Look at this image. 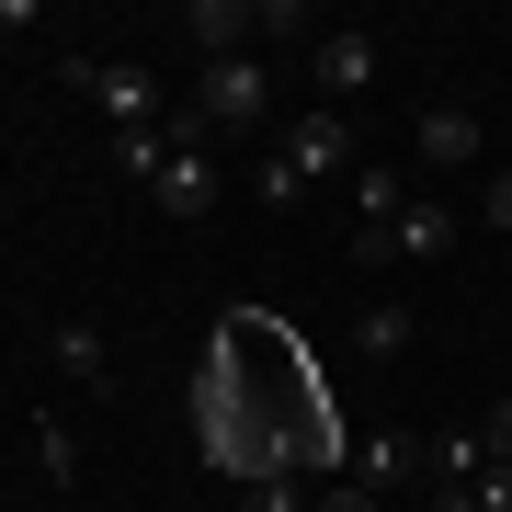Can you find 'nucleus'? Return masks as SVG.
I'll return each mask as SVG.
<instances>
[{
	"label": "nucleus",
	"instance_id": "nucleus-17",
	"mask_svg": "<svg viewBox=\"0 0 512 512\" xmlns=\"http://www.w3.org/2000/svg\"><path fill=\"white\" fill-rule=\"evenodd\" d=\"M251 194H262V205H296V194H308V183H296V171H285V148H274V160L251 171Z\"/></svg>",
	"mask_w": 512,
	"mask_h": 512
},
{
	"label": "nucleus",
	"instance_id": "nucleus-2",
	"mask_svg": "<svg viewBox=\"0 0 512 512\" xmlns=\"http://www.w3.org/2000/svg\"><path fill=\"white\" fill-rule=\"evenodd\" d=\"M57 80H69V92H92V103L114 114V137L160 114V92H148V69H126V57H57Z\"/></svg>",
	"mask_w": 512,
	"mask_h": 512
},
{
	"label": "nucleus",
	"instance_id": "nucleus-9",
	"mask_svg": "<svg viewBox=\"0 0 512 512\" xmlns=\"http://www.w3.org/2000/svg\"><path fill=\"white\" fill-rule=\"evenodd\" d=\"M183 23H194V46H205V57H251L239 35H262V12H228V0H194Z\"/></svg>",
	"mask_w": 512,
	"mask_h": 512
},
{
	"label": "nucleus",
	"instance_id": "nucleus-12",
	"mask_svg": "<svg viewBox=\"0 0 512 512\" xmlns=\"http://www.w3.org/2000/svg\"><path fill=\"white\" fill-rule=\"evenodd\" d=\"M353 353H365V365H399L410 353V308H365L353 319Z\"/></svg>",
	"mask_w": 512,
	"mask_h": 512
},
{
	"label": "nucleus",
	"instance_id": "nucleus-21",
	"mask_svg": "<svg viewBox=\"0 0 512 512\" xmlns=\"http://www.w3.org/2000/svg\"><path fill=\"white\" fill-rule=\"evenodd\" d=\"M478 217H490V228L512 239V171H490V194H478Z\"/></svg>",
	"mask_w": 512,
	"mask_h": 512
},
{
	"label": "nucleus",
	"instance_id": "nucleus-22",
	"mask_svg": "<svg viewBox=\"0 0 512 512\" xmlns=\"http://www.w3.org/2000/svg\"><path fill=\"white\" fill-rule=\"evenodd\" d=\"M35 23V0H0V57H12V35Z\"/></svg>",
	"mask_w": 512,
	"mask_h": 512
},
{
	"label": "nucleus",
	"instance_id": "nucleus-7",
	"mask_svg": "<svg viewBox=\"0 0 512 512\" xmlns=\"http://www.w3.org/2000/svg\"><path fill=\"white\" fill-rule=\"evenodd\" d=\"M376 69H387V46L376 35H319V92H376Z\"/></svg>",
	"mask_w": 512,
	"mask_h": 512
},
{
	"label": "nucleus",
	"instance_id": "nucleus-5",
	"mask_svg": "<svg viewBox=\"0 0 512 512\" xmlns=\"http://www.w3.org/2000/svg\"><path fill=\"white\" fill-rule=\"evenodd\" d=\"M148 205H160V217H217V160H205V148H171Z\"/></svg>",
	"mask_w": 512,
	"mask_h": 512
},
{
	"label": "nucleus",
	"instance_id": "nucleus-8",
	"mask_svg": "<svg viewBox=\"0 0 512 512\" xmlns=\"http://www.w3.org/2000/svg\"><path fill=\"white\" fill-rule=\"evenodd\" d=\"M421 160H433V171H467L478 160V114L467 103H433V114H421Z\"/></svg>",
	"mask_w": 512,
	"mask_h": 512
},
{
	"label": "nucleus",
	"instance_id": "nucleus-13",
	"mask_svg": "<svg viewBox=\"0 0 512 512\" xmlns=\"http://www.w3.org/2000/svg\"><path fill=\"white\" fill-rule=\"evenodd\" d=\"M57 365H69L80 387H103V376H114V353H103V330H92V319H69V330H57Z\"/></svg>",
	"mask_w": 512,
	"mask_h": 512
},
{
	"label": "nucleus",
	"instance_id": "nucleus-11",
	"mask_svg": "<svg viewBox=\"0 0 512 512\" xmlns=\"http://www.w3.org/2000/svg\"><path fill=\"white\" fill-rule=\"evenodd\" d=\"M478 467H490V444H478V421H467V433H433V456H421V478H444V490H467Z\"/></svg>",
	"mask_w": 512,
	"mask_h": 512
},
{
	"label": "nucleus",
	"instance_id": "nucleus-19",
	"mask_svg": "<svg viewBox=\"0 0 512 512\" xmlns=\"http://www.w3.org/2000/svg\"><path fill=\"white\" fill-rule=\"evenodd\" d=\"M478 444H490V456L512 467V399H490V410H478Z\"/></svg>",
	"mask_w": 512,
	"mask_h": 512
},
{
	"label": "nucleus",
	"instance_id": "nucleus-15",
	"mask_svg": "<svg viewBox=\"0 0 512 512\" xmlns=\"http://www.w3.org/2000/svg\"><path fill=\"white\" fill-rule=\"evenodd\" d=\"M239 512H296V467H274V478H239Z\"/></svg>",
	"mask_w": 512,
	"mask_h": 512
},
{
	"label": "nucleus",
	"instance_id": "nucleus-20",
	"mask_svg": "<svg viewBox=\"0 0 512 512\" xmlns=\"http://www.w3.org/2000/svg\"><path fill=\"white\" fill-rule=\"evenodd\" d=\"M319 512H387V501L365 490V478H330V501H319Z\"/></svg>",
	"mask_w": 512,
	"mask_h": 512
},
{
	"label": "nucleus",
	"instance_id": "nucleus-18",
	"mask_svg": "<svg viewBox=\"0 0 512 512\" xmlns=\"http://www.w3.org/2000/svg\"><path fill=\"white\" fill-rule=\"evenodd\" d=\"M35 456H46V478H80V444L57 433V421H35Z\"/></svg>",
	"mask_w": 512,
	"mask_h": 512
},
{
	"label": "nucleus",
	"instance_id": "nucleus-10",
	"mask_svg": "<svg viewBox=\"0 0 512 512\" xmlns=\"http://www.w3.org/2000/svg\"><path fill=\"white\" fill-rule=\"evenodd\" d=\"M399 171H387V160H353V228H387V217H399Z\"/></svg>",
	"mask_w": 512,
	"mask_h": 512
},
{
	"label": "nucleus",
	"instance_id": "nucleus-14",
	"mask_svg": "<svg viewBox=\"0 0 512 512\" xmlns=\"http://www.w3.org/2000/svg\"><path fill=\"white\" fill-rule=\"evenodd\" d=\"M160 160H171L160 126H126V137H114V171H126V183H160Z\"/></svg>",
	"mask_w": 512,
	"mask_h": 512
},
{
	"label": "nucleus",
	"instance_id": "nucleus-16",
	"mask_svg": "<svg viewBox=\"0 0 512 512\" xmlns=\"http://www.w3.org/2000/svg\"><path fill=\"white\" fill-rule=\"evenodd\" d=\"M456 501H467V512H512V467L490 456V467H478V478H467V490H456Z\"/></svg>",
	"mask_w": 512,
	"mask_h": 512
},
{
	"label": "nucleus",
	"instance_id": "nucleus-3",
	"mask_svg": "<svg viewBox=\"0 0 512 512\" xmlns=\"http://www.w3.org/2000/svg\"><path fill=\"white\" fill-rule=\"evenodd\" d=\"M274 148H285V171H296V183H330V171H342V183H353V126H342V114H330V103L308 114V126H285Z\"/></svg>",
	"mask_w": 512,
	"mask_h": 512
},
{
	"label": "nucleus",
	"instance_id": "nucleus-4",
	"mask_svg": "<svg viewBox=\"0 0 512 512\" xmlns=\"http://www.w3.org/2000/svg\"><path fill=\"white\" fill-rule=\"evenodd\" d=\"M421 456H433V444H421V433H399V421H387V433H365V444H353V478H365L376 501H399L410 478H421Z\"/></svg>",
	"mask_w": 512,
	"mask_h": 512
},
{
	"label": "nucleus",
	"instance_id": "nucleus-1",
	"mask_svg": "<svg viewBox=\"0 0 512 512\" xmlns=\"http://www.w3.org/2000/svg\"><path fill=\"white\" fill-rule=\"evenodd\" d=\"M194 114L205 126H262V114H274V69H262V57H205V80H194Z\"/></svg>",
	"mask_w": 512,
	"mask_h": 512
},
{
	"label": "nucleus",
	"instance_id": "nucleus-6",
	"mask_svg": "<svg viewBox=\"0 0 512 512\" xmlns=\"http://www.w3.org/2000/svg\"><path fill=\"white\" fill-rule=\"evenodd\" d=\"M456 205H433V194H421V205H399V217H387V262H444V251H456Z\"/></svg>",
	"mask_w": 512,
	"mask_h": 512
}]
</instances>
